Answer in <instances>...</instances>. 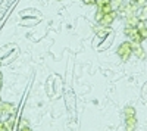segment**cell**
I'll use <instances>...</instances> for the list:
<instances>
[{
	"label": "cell",
	"instance_id": "cell-1",
	"mask_svg": "<svg viewBox=\"0 0 147 131\" xmlns=\"http://www.w3.org/2000/svg\"><path fill=\"white\" fill-rule=\"evenodd\" d=\"M131 53H132V46H131V43H128V41L122 43V44L118 47V55H119V57L122 59V61H128L129 56H131Z\"/></svg>",
	"mask_w": 147,
	"mask_h": 131
},
{
	"label": "cell",
	"instance_id": "cell-2",
	"mask_svg": "<svg viewBox=\"0 0 147 131\" xmlns=\"http://www.w3.org/2000/svg\"><path fill=\"white\" fill-rule=\"evenodd\" d=\"M125 128L127 130H134L136 128V124H137V118L136 115H132V116H125Z\"/></svg>",
	"mask_w": 147,
	"mask_h": 131
},
{
	"label": "cell",
	"instance_id": "cell-3",
	"mask_svg": "<svg viewBox=\"0 0 147 131\" xmlns=\"http://www.w3.org/2000/svg\"><path fill=\"white\" fill-rule=\"evenodd\" d=\"M0 111H2V113H13L15 108H13V105L9 103V102H2V106H0Z\"/></svg>",
	"mask_w": 147,
	"mask_h": 131
},
{
	"label": "cell",
	"instance_id": "cell-4",
	"mask_svg": "<svg viewBox=\"0 0 147 131\" xmlns=\"http://www.w3.org/2000/svg\"><path fill=\"white\" fill-rule=\"evenodd\" d=\"M124 115H125V116H132V115H136V109H134L132 106H127V108L124 109Z\"/></svg>",
	"mask_w": 147,
	"mask_h": 131
},
{
	"label": "cell",
	"instance_id": "cell-5",
	"mask_svg": "<svg viewBox=\"0 0 147 131\" xmlns=\"http://www.w3.org/2000/svg\"><path fill=\"white\" fill-rule=\"evenodd\" d=\"M19 130H30V125L25 120H21V125H19Z\"/></svg>",
	"mask_w": 147,
	"mask_h": 131
},
{
	"label": "cell",
	"instance_id": "cell-6",
	"mask_svg": "<svg viewBox=\"0 0 147 131\" xmlns=\"http://www.w3.org/2000/svg\"><path fill=\"white\" fill-rule=\"evenodd\" d=\"M7 127H6V122L5 121H0V131H6Z\"/></svg>",
	"mask_w": 147,
	"mask_h": 131
},
{
	"label": "cell",
	"instance_id": "cell-7",
	"mask_svg": "<svg viewBox=\"0 0 147 131\" xmlns=\"http://www.w3.org/2000/svg\"><path fill=\"white\" fill-rule=\"evenodd\" d=\"M0 87H2V75H0Z\"/></svg>",
	"mask_w": 147,
	"mask_h": 131
},
{
	"label": "cell",
	"instance_id": "cell-8",
	"mask_svg": "<svg viewBox=\"0 0 147 131\" xmlns=\"http://www.w3.org/2000/svg\"><path fill=\"white\" fill-rule=\"evenodd\" d=\"M131 2H132V3H136V2H137V0H131Z\"/></svg>",
	"mask_w": 147,
	"mask_h": 131
}]
</instances>
